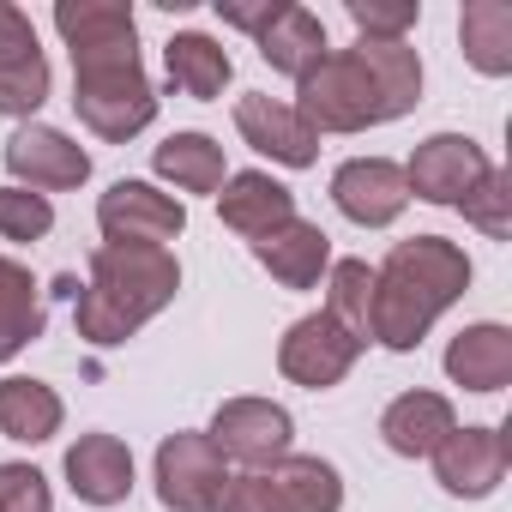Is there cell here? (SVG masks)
<instances>
[{
  "mask_svg": "<svg viewBox=\"0 0 512 512\" xmlns=\"http://www.w3.org/2000/svg\"><path fill=\"white\" fill-rule=\"evenodd\" d=\"M217 211H223V223H229L235 235L260 241L266 229H278V223H290V217H296V193H290L284 181H272L266 169H241V175H229V181H223Z\"/></svg>",
  "mask_w": 512,
  "mask_h": 512,
  "instance_id": "17",
  "label": "cell"
},
{
  "mask_svg": "<svg viewBox=\"0 0 512 512\" xmlns=\"http://www.w3.org/2000/svg\"><path fill=\"white\" fill-rule=\"evenodd\" d=\"M235 127L253 151H266L272 163H290V169H308L320 157V133L296 115V103H272V97H241L235 103Z\"/></svg>",
  "mask_w": 512,
  "mask_h": 512,
  "instance_id": "13",
  "label": "cell"
},
{
  "mask_svg": "<svg viewBox=\"0 0 512 512\" xmlns=\"http://www.w3.org/2000/svg\"><path fill=\"white\" fill-rule=\"evenodd\" d=\"M260 55H266V67H272V73L302 79L308 67H320V61L332 55V49H326V25H320L308 7L284 0V7L272 13V25L260 31Z\"/></svg>",
  "mask_w": 512,
  "mask_h": 512,
  "instance_id": "20",
  "label": "cell"
},
{
  "mask_svg": "<svg viewBox=\"0 0 512 512\" xmlns=\"http://www.w3.org/2000/svg\"><path fill=\"white\" fill-rule=\"evenodd\" d=\"M446 374L452 386L464 392H500L512 380V332L482 320V326H464L452 344H446Z\"/></svg>",
  "mask_w": 512,
  "mask_h": 512,
  "instance_id": "18",
  "label": "cell"
},
{
  "mask_svg": "<svg viewBox=\"0 0 512 512\" xmlns=\"http://www.w3.org/2000/svg\"><path fill=\"white\" fill-rule=\"evenodd\" d=\"M67 482L85 506H121L133 494V452L115 434H79L67 446Z\"/></svg>",
  "mask_w": 512,
  "mask_h": 512,
  "instance_id": "16",
  "label": "cell"
},
{
  "mask_svg": "<svg viewBox=\"0 0 512 512\" xmlns=\"http://www.w3.org/2000/svg\"><path fill=\"white\" fill-rule=\"evenodd\" d=\"M452 428H458V416H452V404H446L440 392H404V398H392V410L380 416V440H386L398 458H428Z\"/></svg>",
  "mask_w": 512,
  "mask_h": 512,
  "instance_id": "19",
  "label": "cell"
},
{
  "mask_svg": "<svg viewBox=\"0 0 512 512\" xmlns=\"http://www.w3.org/2000/svg\"><path fill=\"white\" fill-rule=\"evenodd\" d=\"M422 19L416 0H350V25L374 43H404V31Z\"/></svg>",
  "mask_w": 512,
  "mask_h": 512,
  "instance_id": "31",
  "label": "cell"
},
{
  "mask_svg": "<svg viewBox=\"0 0 512 512\" xmlns=\"http://www.w3.org/2000/svg\"><path fill=\"white\" fill-rule=\"evenodd\" d=\"M266 482H272V494H278L284 512H338L344 506V482H338V470L326 458L290 452V458H278L266 470Z\"/></svg>",
  "mask_w": 512,
  "mask_h": 512,
  "instance_id": "23",
  "label": "cell"
},
{
  "mask_svg": "<svg viewBox=\"0 0 512 512\" xmlns=\"http://www.w3.org/2000/svg\"><path fill=\"white\" fill-rule=\"evenodd\" d=\"M211 512H284V506H278L266 470H247V476H229V482H223V494H217Z\"/></svg>",
  "mask_w": 512,
  "mask_h": 512,
  "instance_id": "33",
  "label": "cell"
},
{
  "mask_svg": "<svg viewBox=\"0 0 512 512\" xmlns=\"http://www.w3.org/2000/svg\"><path fill=\"white\" fill-rule=\"evenodd\" d=\"M43 338V296H37V278L0 253V362H13L25 344Z\"/></svg>",
  "mask_w": 512,
  "mask_h": 512,
  "instance_id": "24",
  "label": "cell"
},
{
  "mask_svg": "<svg viewBox=\"0 0 512 512\" xmlns=\"http://www.w3.org/2000/svg\"><path fill=\"white\" fill-rule=\"evenodd\" d=\"M97 223L109 241H127V247H163L187 229V205L157 193L151 181H115L103 199H97Z\"/></svg>",
  "mask_w": 512,
  "mask_h": 512,
  "instance_id": "7",
  "label": "cell"
},
{
  "mask_svg": "<svg viewBox=\"0 0 512 512\" xmlns=\"http://www.w3.org/2000/svg\"><path fill=\"white\" fill-rule=\"evenodd\" d=\"M223 482H229L223 452L205 434H169L157 446V500L169 512H211Z\"/></svg>",
  "mask_w": 512,
  "mask_h": 512,
  "instance_id": "6",
  "label": "cell"
},
{
  "mask_svg": "<svg viewBox=\"0 0 512 512\" xmlns=\"http://www.w3.org/2000/svg\"><path fill=\"white\" fill-rule=\"evenodd\" d=\"M55 31L73 49V109L97 139H133L157 115V91L139 67L133 7L121 0H61Z\"/></svg>",
  "mask_w": 512,
  "mask_h": 512,
  "instance_id": "1",
  "label": "cell"
},
{
  "mask_svg": "<svg viewBox=\"0 0 512 512\" xmlns=\"http://www.w3.org/2000/svg\"><path fill=\"white\" fill-rule=\"evenodd\" d=\"M181 290V266L169 247H127V241H103L91 253V284L73 308L79 338L91 344H127L151 314H163Z\"/></svg>",
  "mask_w": 512,
  "mask_h": 512,
  "instance_id": "3",
  "label": "cell"
},
{
  "mask_svg": "<svg viewBox=\"0 0 512 512\" xmlns=\"http://www.w3.org/2000/svg\"><path fill=\"white\" fill-rule=\"evenodd\" d=\"M326 314H332L356 344H368V338H374V272H368L362 260H338V266H332Z\"/></svg>",
  "mask_w": 512,
  "mask_h": 512,
  "instance_id": "28",
  "label": "cell"
},
{
  "mask_svg": "<svg viewBox=\"0 0 512 512\" xmlns=\"http://www.w3.org/2000/svg\"><path fill=\"white\" fill-rule=\"evenodd\" d=\"M163 67H169V85L187 91V97H199V103H211V97L229 85V73H235L229 55H223V43H211V37H199V31L169 37Z\"/></svg>",
  "mask_w": 512,
  "mask_h": 512,
  "instance_id": "25",
  "label": "cell"
},
{
  "mask_svg": "<svg viewBox=\"0 0 512 512\" xmlns=\"http://www.w3.org/2000/svg\"><path fill=\"white\" fill-rule=\"evenodd\" d=\"M428 458H434L440 488L464 494V500H482L506 482V434L500 428H452Z\"/></svg>",
  "mask_w": 512,
  "mask_h": 512,
  "instance_id": "12",
  "label": "cell"
},
{
  "mask_svg": "<svg viewBox=\"0 0 512 512\" xmlns=\"http://www.w3.org/2000/svg\"><path fill=\"white\" fill-rule=\"evenodd\" d=\"M488 169H494V163L482 157L476 139H464V133H434V139L416 145L404 181H410V193L428 199V205H464L470 187H476Z\"/></svg>",
  "mask_w": 512,
  "mask_h": 512,
  "instance_id": "9",
  "label": "cell"
},
{
  "mask_svg": "<svg viewBox=\"0 0 512 512\" xmlns=\"http://www.w3.org/2000/svg\"><path fill=\"white\" fill-rule=\"evenodd\" d=\"M0 512H55L49 476L37 464H0Z\"/></svg>",
  "mask_w": 512,
  "mask_h": 512,
  "instance_id": "32",
  "label": "cell"
},
{
  "mask_svg": "<svg viewBox=\"0 0 512 512\" xmlns=\"http://www.w3.org/2000/svg\"><path fill=\"white\" fill-rule=\"evenodd\" d=\"M458 37H464V55L476 73H488V79L512 73V7L506 0H470L458 19Z\"/></svg>",
  "mask_w": 512,
  "mask_h": 512,
  "instance_id": "27",
  "label": "cell"
},
{
  "mask_svg": "<svg viewBox=\"0 0 512 512\" xmlns=\"http://www.w3.org/2000/svg\"><path fill=\"white\" fill-rule=\"evenodd\" d=\"M470 290V260L446 235H410L374 272V344L416 350L428 326Z\"/></svg>",
  "mask_w": 512,
  "mask_h": 512,
  "instance_id": "2",
  "label": "cell"
},
{
  "mask_svg": "<svg viewBox=\"0 0 512 512\" xmlns=\"http://www.w3.org/2000/svg\"><path fill=\"white\" fill-rule=\"evenodd\" d=\"M151 169H157L163 181H175L181 193H217V187L229 181L223 145L205 139V133H175V139H163L157 157H151Z\"/></svg>",
  "mask_w": 512,
  "mask_h": 512,
  "instance_id": "26",
  "label": "cell"
},
{
  "mask_svg": "<svg viewBox=\"0 0 512 512\" xmlns=\"http://www.w3.org/2000/svg\"><path fill=\"white\" fill-rule=\"evenodd\" d=\"M296 115L314 127V133H362V127H380L386 121V103H380V85L368 79V67L344 49V55H326L320 67H308L296 79Z\"/></svg>",
  "mask_w": 512,
  "mask_h": 512,
  "instance_id": "4",
  "label": "cell"
},
{
  "mask_svg": "<svg viewBox=\"0 0 512 512\" xmlns=\"http://www.w3.org/2000/svg\"><path fill=\"white\" fill-rule=\"evenodd\" d=\"M49 103V61L37 49L31 19L0 0V115H37Z\"/></svg>",
  "mask_w": 512,
  "mask_h": 512,
  "instance_id": "10",
  "label": "cell"
},
{
  "mask_svg": "<svg viewBox=\"0 0 512 512\" xmlns=\"http://www.w3.org/2000/svg\"><path fill=\"white\" fill-rule=\"evenodd\" d=\"M332 199L350 223L362 229H386L398 223V211L410 205V181L392 157H350L338 175H332Z\"/></svg>",
  "mask_w": 512,
  "mask_h": 512,
  "instance_id": "11",
  "label": "cell"
},
{
  "mask_svg": "<svg viewBox=\"0 0 512 512\" xmlns=\"http://www.w3.org/2000/svg\"><path fill=\"white\" fill-rule=\"evenodd\" d=\"M7 169L19 175V187L31 181V187H79L85 175H91V157L61 133V127H19L13 139H7Z\"/></svg>",
  "mask_w": 512,
  "mask_h": 512,
  "instance_id": "15",
  "label": "cell"
},
{
  "mask_svg": "<svg viewBox=\"0 0 512 512\" xmlns=\"http://www.w3.org/2000/svg\"><path fill=\"white\" fill-rule=\"evenodd\" d=\"M290 410L272 404V398H229L217 416H211V446L235 464H253V470H272L278 458H290Z\"/></svg>",
  "mask_w": 512,
  "mask_h": 512,
  "instance_id": "5",
  "label": "cell"
},
{
  "mask_svg": "<svg viewBox=\"0 0 512 512\" xmlns=\"http://www.w3.org/2000/svg\"><path fill=\"white\" fill-rule=\"evenodd\" d=\"M253 260H260L284 290H314L320 272L332 266V235L320 223L290 217V223H278V229H266L260 241H253Z\"/></svg>",
  "mask_w": 512,
  "mask_h": 512,
  "instance_id": "14",
  "label": "cell"
},
{
  "mask_svg": "<svg viewBox=\"0 0 512 512\" xmlns=\"http://www.w3.org/2000/svg\"><path fill=\"white\" fill-rule=\"evenodd\" d=\"M61 416H67V410H61L55 386L25 380V374L0 380V434H7V440L43 446V440H55V434H61Z\"/></svg>",
  "mask_w": 512,
  "mask_h": 512,
  "instance_id": "21",
  "label": "cell"
},
{
  "mask_svg": "<svg viewBox=\"0 0 512 512\" xmlns=\"http://www.w3.org/2000/svg\"><path fill=\"white\" fill-rule=\"evenodd\" d=\"M482 235H512V181L500 175V169H488L476 187H470V199L458 205Z\"/></svg>",
  "mask_w": 512,
  "mask_h": 512,
  "instance_id": "30",
  "label": "cell"
},
{
  "mask_svg": "<svg viewBox=\"0 0 512 512\" xmlns=\"http://www.w3.org/2000/svg\"><path fill=\"white\" fill-rule=\"evenodd\" d=\"M356 356H362V344H356L332 314H308V320H296V326L284 332V344H278V368H284L296 386H308V392L338 386V380L356 368Z\"/></svg>",
  "mask_w": 512,
  "mask_h": 512,
  "instance_id": "8",
  "label": "cell"
},
{
  "mask_svg": "<svg viewBox=\"0 0 512 512\" xmlns=\"http://www.w3.org/2000/svg\"><path fill=\"white\" fill-rule=\"evenodd\" d=\"M55 229V205L31 187H0V235L7 241H43Z\"/></svg>",
  "mask_w": 512,
  "mask_h": 512,
  "instance_id": "29",
  "label": "cell"
},
{
  "mask_svg": "<svg viewBox=\"0 0 512 512\" xmlns=\"http://www.w3.org/2000/svg\"><path fill=\"white\" fill-rule=\"evenodd\" d=\"M278 7H284V0H260V7H241V0H217V13H223L235 31H253V37L272 25V13H278Z\"/></svg>",
  "mask_w": 512,
  "mask_h": 512,
  "instance_id": "34",
  "label": "cell"
},
{
  "mask_svg": "<svg viewBox=\"0 0 512 512\" xmlns=\"http://www.w3.org/2000/svg\"><path fill=\"white\" fill-rule=\"evenodd\" d=\"M350 55H356V61L368 67V79L380 85L386 121H398V115H410V109L422 103V61H416L410 43H374V37H362Z\"/></svg>",
  "mask_w": 512,
  "mask_h": 512,
  "instance_id": "22",
  "label": "cell"
}]
</instances>
